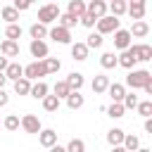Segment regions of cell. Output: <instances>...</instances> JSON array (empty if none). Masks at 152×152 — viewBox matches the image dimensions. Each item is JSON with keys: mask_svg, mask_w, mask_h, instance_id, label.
Here are the masks:
<instances>
[{"mask_svg": "<svg viewBox=\"0 0 152 152\" xmlns=\"http://www.w3.org/2000/svg\"><path fill=\"white\" fill-rule=\"evenodd\" d=\"M2 126H5L7 131H19V116H17V114H7L5 121H2Z\"/></svg>", "mask_w": 152, "mask_h": 152, "instance_id": "40", "label": "cell"}, {"mask_svg": "<svg viewBox=\"0 0 152 152\" xmlns=\"http://www.w3.org/2000/svg\"><path fill=\"white\" fill-rule=\"evenodd\" d=\"M0 17L7 21V26L10 24H17V19H19V12L12 7V5H5V7H0Z\"/></svg>", "mask_w": 152, "mask_h": 152, "instance_id": "23", "label": "cell"}, {"mask_svg": "<svg viewBox=\"0 0 152 152\" xmlns=\"http://www.w3.org/2000/svg\"><path fill=\"white\" fill-rule=\"evenodd\" d=\"M135 64H138V59H135V50H133V45L128 48V50H124L119 57H116V66H124V69H135Z\"/></svg>", "mask_w": 152, "mask_h": 152, "instance_id": "8", "label": "cell"}, {"mask_svg": "<svg viewBox=\"0 0 152 152\" xmlns=\"http://www.w3.org/2000/svg\"><path fill=\"white\" fill-rule=\"evenodd\" d=\"M0 7H2V5H0Z\"/></svg>", "mask_w": 152, "mask_h": 152, "instance_id": "51", "label": "cell"}, {"mask_svg": "<svg viewBox=\"0 0 152 152\" xmlns=\"http://www.w3.org/2000/svg\"><path fill=\"white\" fill-rule=\"evenodd\" d=\"M138 102H140V100H138V95H135V93H126V95H124V100H121L124 109H135V107H138Z\"/></svg>", "mask_w": 152, "mask_h": 152, "instance_id": "39", "label": "cell"}, {"mask_svg": "<svg viewBox=\"0 0 152 152\" xmlns=\"http://www.w3.org/2000/svg\"><path fill=\"white\" fill-rule=\"evenodd\" d=\"M71 57L76 62H86L88 59V48L86 43H71Z\"/></svg>", "mask_w": 152, "mask_h": 152, "instance_id": "21", "label": "cell"}, {"mask_svg": "<svg viewBox=\"0 0 152 152\" xmlns=\"http://www.w3.org/2000/svg\"><path fill=\"white\" fill-rule=\"evenodd\" d=\"M48 38H52L59 45H69L71 43V31H66L62 26H52V28H48Z\"/></svg>", "mask_w": 152, "mask_h": 152, "instance_id": "6", "label": "cell"}, {"mask_svg": "<svg viewBox=\"0 0 152 152\" xmlns=\"http://www.w3.org/2000/svg\"><path fill=\"white\" fill-rule=\"evenodd\" d=\"M147 83H152V74H150L147 69H131V71L126 74V83H124V86L138 90V88H145Z\"/></svg>", "mask_w": 152, "mask_h": 152, "instance_id": "1", "label": "cell"}, {"mask_svg": "<svg viewBox=\"0 0 152 152\" xmlns=\"http://www.w3.org/2000/svg\"><path fill=\"white\" fill-rule=\"evenodd\" d=\"M59 104H62V102H59L55 95H45V97H43V109H45V112H57Z\"/></svg>", "mask_w": 152, "mask_h": 152, "instance_id": "35", "label": "cell"}, {"mask_svg": "<svg viewBox=\"0 0 152 152\" xmlns=\"http://www.w3.org/2000/svg\"><path fill=\"white\" fill-rule=\"evenodd\" d=\"M102 40H104V38H102L100 33H95V31H93V33H90V36H88L83 43H86V48L90 50V48H102Z\"/></svg>", "mask_w": 152, "mask_h": 152, "instance_id": "38", "label": "cell"}, {"mask_svg": "<svg viewBox=\"0 0 152 152\" xmlns=\"http://www.w3.org/2000/svg\"><path fill=\"white\" fill-rule=\"evenodd\" d=\"M52 90H55V97H57L59 102H62V100H66V97H69V93H71V90H69V86H66L64 81H57Z\"/></svg>", "mask_w": 152, "mask_h": 152, "instance_id": "33", "label": "cell"}, {"mask_svg": "<svg viewBox=\"0 0 152 152\" xmlns=\"http://www.w3.org/2000/svg\"><path fill=\"white\" fill-rule=\"evenodd\" d=\"M38 142L50 150L52 145H57V131H55V128H43V131L38 133Z\"/></svg>", "mask_w": 152, "mask_h": 152, "instance_id": "13", "label": "cell"}, {"mask_svg": "<svg viewBox=\"0 0 152 152\" xmlns=\"http://www.w3.org/2000/svg\"><path fill=\"white\" fill-rule=\"evenodd\" d=\"M76 24H78V19H76V17H71V14H66V12H62V14H59V19H57V26H62V28H66V31H71Z\"/></svg>", "mask_w": 152, "mask_h": 152, "instance_id": "28", "label": "cell"}, {"mask_svg": "<svg viewBox=\"0 0 152 152\" xmlns=\"http://www.w3.org/2000/svg\"><path fill=\"white\" fill-rule=\"evenodd\" d=\"M107 10L112 12V17H121V14H126V0H112L109 5H107Z\"/></svg>", "mask_w": 152, "mask_h": 152, "instance_id": "27", "label": "cell"}, {"mask_svg": "<svg viewBox=\"0 0 152 152\" xmlns=\"http://www.w3.org/2000/svg\"><path fill=\"white\" fill-rule=\"evenodd\" d=\"M112 152H126V150H124V147L119 145V147H112Z\"/></svg>", "mask_w": 152, "mask_h": 152, "instance_id": "49", "label": "cell"}, {"mask_svg": "<svg viewBox=\"0 0 152 152\" xmlns=\"http://www.w3.org/2000/svg\"><path fill=\"white\" fill-rule=\"evenodd\" d=\"M50 152H66V150H64V145H52Z\"/></svg>", "mask_w": 152, "mask_h": 152, "instance_id": "46", "label": "cell"}, {"mask_svg": "<svg viewBox=\"0 0 152 152\" xmlns=\"http://www.w3.org/2000/svg\"><path fill=\"white\" fill-rule=\"evenodd\" d=\"M43 64H45V71H48V74H57V71L62 69V62H59L57 57H45Z\"/></svg>", "mask_w": 152, "mask_h": 152, "instance_id": "34", "label": "cell"}, {"mask_svg": "<svg viewBox=\"0 0 152 152\" xmlns=\"http://www.w3.org/2000/svg\"><path fill=\"white\" fill-rule=\"evenodd\" d=\"M43 76H48L43 62H31V64L24 66V78H26V81H31V83H33V81H43Z\"/></svg>", "mask_w": 152, "mask_h": 152, "instance_id": "4", "label": "cell"}, {"mask_svg": "<svg viewBox=\"0 0 152 152\" xmlns=\"http://www.w3.org/2000/svg\"><path fill=\"white\" fill-rule=\"evenodd\" d=\"M5 83H7V78H5V74H0V90H5Z\"/></svg>", "mask_w": 152, "mask_h": 152, "instance_id": "48", "label": "cell"}, {"mask_svg": "<svg viewBox=\"0 0 152 152\" xmlns=\"http://www.w3.org/2000/svg\"><path fill=\"white\" fill-rule=\"evenodd\" d=\"M21 33H24V28H21L19 24H10V26L5 28V40H14V43H17V40L21 38Z\"/></svg>", "mask_w": 152, "mask_h": 152, "instance_id": "29", "label": "cell"}, {"mask_svg": "<svg viewBox=\"0 0 152 152\" xmlns=\"http://www.w3.org/2000/svg\"><path fill=\"white\" fill-rule=\"evenodd\" d=\"M100 66L102 69H114L116 66V55L114 52H102L100 55Z\"/></svg>", "mask_w": 152, "mask_h": 152, "instance_id": "32", "label": "cell"}, {"mask_svg": "<svg viewBox=\"0 0 152 152\" xmlns=\"http://www.w3.org/2000/svg\"><path fill=\"white\" fill-rule=\"evenodd\" d=\"M133 50H135V59L138 62H150L152 59V45L140 43V45H133Z\"/></svg>", "mask_w": 152, "mask_h": 152, "instance_id": "19", "label": "cell"}, {"mask_svg": "<svg viewBox=\"0 0 152 152\" xmlns=\"http://www.w3.org/2000/svg\"><path fill=\"white\" fill-rule=\"evenodd\" d=\"M90 88H93V93H95V95H102V93H107V88H109V76H104V74H97V76L93 78Z\"/></svg>", "mask_w": 152, "mask_h": 152, "instance_id": "15", "label": "cell"}, {"mask_svg": "<svg viewBox=\"0 0 152 152\" xmlns=\"http://www.w3.org/2000/svg\"><path fill=\"white\" fill-rule=\"evenodd\" d=\"M78 21H81V24H83L86 28H95V24H97V19H95L93 14H88V12H86V14H83V17L78 19Z\"/></svg>", "mask_w": 152, "mask_h": 152, "instance_id": "42", "label": "cell"}, {"mask_svg": "<svg viewBox=\"0 0 152 152\" xmlns=\"http://www.w3.org/2000/svg\"><path fill=\"white\" fill-rule=\"evenodd\" d=\"M0 55L2 57H19V43H14V40H2L0 43Z\"/></svg>", "mask_w": 152, "mask_h": 152, "instance_id": "16", "label": "cell"}, {"mask_svg": "<svg viewBox=\"0 0 152 152\" xmlns=\"http://www.w3.org/2000/svg\"><path fill=\"white\" fill-rule=\"evenodd\" d=\"M66 14L81 19V17L86 14V2H83V0H69V5H66Z\"/></svg>", "mask_w": 152, "mask_h": 152, "instance_id": "17", "label": "cell"}, {"mask_svg": "<svg viewBox=\"0 0 152 152\" xmlns=\"http://www.w3.org/2000/svg\"><path fill=\"white\" fill-rule=\"evenodd\" d=\"M7 102H10V95H7L5 90H0V107H5Z\"/></svg>", "mask_w": 152, "mask_h": 152, "instance_id": "44", "label": "cell"}, {"mask_svg": "<svg viewBox=\"0 0 152 152\" xmlns=\"http://www.w3.org/2000/svg\"><path fill=\"white\" fill-rule=\"evenodd\" d=\"M124 135H126L124 128H109V131H107V142H109L112 147H119V145L124 142Z\"/></svg>", "mask_w": 152, "mask_h": 152, "instance_id": "22", "label": "cell"}, {"mask_svg": "<svg viewBox=\"0 0 152 152\" xmlns=\"http://www.w3.org/2000/svg\"><path fill=\"white\" fill-rule=\"evenodd\" d=\"M135 152H152V150H150V147H138Z\"/></svg>", "mask_w": 152, "mask_h": 152, "instance_id": "50", "label": "cell"}, {"mask_svg": "<svg viewBox=\"0 0 152 152\" xmlns=\"http://www.w3.org/2000/svg\"><path fill=\"white\" fill-rule=\"evenodd\" d=\"M128 33H131V38H145L150 33V24L147 21H133V26L128 28Z\"/></svg>", "mask_w": 152, "mask_h": 152, "instance_id": "18", "label": "cell"}, {"mask_svg": "<svg viewBox=\"0 0 152 152\" xmlns=\"http://www.w3.org/2000/svg\"><path fill=\"white\" fill-rule=\"evenodd\" d=\"M12 7H14L17 12H24V10H28V7H31V2H28V0H14V2H12Z\"/></svg>", "mask_w": 152, "mask_h": 152, "instance_id": "43", "label": "cell"}, {"mask_svg": "<svg viewBox=\"0 0 152 152\" xmlns=\"http://www.w3.org/2000/svg\"><path fill=\"white\" fill-rule=\"evenodd\" d=\"M31 97H36V100H43L45 95H48V83L45 81H36V83H31V93H28Z\"/></svg>", "mask_w": 152, "mask_h": 152, "instance_id": "25", "label": "cell"}, {"mask_svg": "<svg viewBox=\"0 0 152 152\" xmlns=\"http://www.w3.org/2000/svg\"><path fill=\"white\" fill-rule=\"evenodd\" d=\"M83 102H86V97H83L81 93H69V97H66V107H69V109H74V112H76V109H81V107H83Z\"/></svg>", "mask_w": 152, "mask_h": 152, "instance_id": "30", "label": "cell"}, {"mask_svg": "<svg viewBox=\"0 0 152 152\" xmlns=\"http://www.w3.org/2000/svg\"><path fill=\"white\" fill-rule=\"evenodd\" d=\"M64 150H66V152H86V142H83L81 138H71Z\"/></svg>", "mask_w": 152, "mask_h": 152, "instance_id": "37", "label": "cell"}, {"mask_svg": "<svg viewBox=\"0 0 152 152\" xmlns=\"http://www.w3.org/2000/svg\"><path fill=\"white\" fill-rule=\"evenodd\" d=\"M7 64H10V59L0 55V74H5V69H7Z\"/></svg>", "mask_w": 152, "mask_h": 152, "instance_id": "45", "label": "cell"}, {"mask_svg": "<svg viewBox=\"0 0 152 152\" xmlns=\"http://www.w3.org/2000/svg\"><path fill=\"white\" fill-rule=\"evenodd\" d=\"M19 128H24V133H36L38 135L43 131V124H40V119L36 114H24L19 119Z\"/></svg>", "mask_w": 152, "mask_h": 152, "instance_id": "5", "label": "cell"}, {"mask_svg": "<svg viewBox=\"0 0 152 152\" xmlns=\"http://www.w3.org/2000/svg\"><path fill=\"white\" fill-rule=\"evenodd\" d=\"M59 14H62V10H59V5H55V2H48V5H43V7H38V24H43V26H48V24H52V21H57V19H59Z\"/></svg>", "mask_w": 152, "mask_h": 152, "instance_id": "2", "label": "cell"}, {"mask_svg": "<svg viewBox=\"0 0 152 152\" xmlns=\"http://www.w3.org/2000/svg\"><path fill=\"white\" fill-rule=\"evenodd\" d=\"M28 36H31V40H43V38H48V26H43V24H31V28H28Z\"/></svg>", "mask_w": 152, "mask_h": 152, "instance_id": "24", "label": "cell"}, {"mask_svg": "<svg viewBox=\"0 0 152 152\" xmlns=\"http://www.w3.org/2000/svg\"><path fill=\"white\" fill-rule=\"evenodd\" d=\"M64 83L69 86V90H71V93H81V88H83L86 78H83V74H78V71H71V74L64 78Z\"/></svg>", "mask_w": 152, "mask_h": 152, "instance_id": "12", "label": "cell"}, {"mask_svg": "<svg viewBox=\"0 0 152 152\" xmlns=\"http://www.w3.org/2000/svg\"><path fill=\"white\" fill-rule=\"evenodd\" d=\"M121 147H124L126 152H135V150L140 147V138H138V135H133V133H126V135H124Z\"/></svg>", "mask_w": 152, "mask_h": 152, "instance_id": "26", "label": "cell"}, {"mask_svg": "<svg viewBox=\"0 0 152 152\" xmlns=\"http://www.w3.org/2000/svg\"><path fill=\"white\" fill-rule=\"evenodd\" d=\"M145 131L152 133V119H145Z\"/></svg>", "mask_w": 152, "mask_h": 152, "instance_id": "47", "label": "cell"}, {"mask_svg": "<svg viewBox=\"0 0 152 152\" xmlns=\"http://www.w3.org/2000/svg\"><path fill=\"white\" fill-rule=\"evenodd\" d=\"M14 93H17V95H28V93H31V81H26V78L14 81Z\"/></svg>", "mask_w": 152, "mask_h": 152, "instance_id": "36", "label": "cell"}, {"mask_svg": "<svg viewBox=\"0 0 152 152\" xmlns=\"http://www.w3.org/2000/svg\"><path fill=\"white\" fill-rule=\"evenodd\" d=\"M28 50H31V55L36 57V62H43V59L48 57V52H50V48H48L45 40H31Z\"/></svg>", "mask_w": 152, "mask_h": 152, "instance_id": "10", "label": "cell"}, {"mask_svg": "<svg viewBox=\"0 0 152 152\" xmlns=\"http://www.w3.org/2000/svg\"><path fill=\"white\" fill-rule=\"evenodd\" d=\"M133 45V38H131V33H128V28H119V31H114V48L116 50H128Z\"/></svg>", "mask_w": 152, "mask_h": 152, "instance_id": "7", "label": "cell"}, {"mask_svg": "<svg viewBox=\"0 0 152 152\" xmlns=\"http://www.w3.org/2000/svg\"><path fill=\"white\" fill-rule=\"evenodd\" d=\"M107 93H109L112 102H121V100H124V95H126V86H124V83H109Z\"/></svg>", "mask_w": 152, "mask_h": 152, "instance_id": "20", "label": "cell"}, {"mask_svg": "<svg viewBox=\"0 0 152 152\" xmlns=\"http://www.w3.org/2000/svg\"><path fill=\"white\" fill-rule=\"evenodd\" d=\"M104 112H107V116H112V119H121V116L126 114V109H124L121 102H112L109 107H104Z\"/></svg>", "mask_w": 152, "mask_h": 152, "instance_id": "31", "label": "cell"}, {"mask_svg": "<svg viewBox=\"0 0 152 152\" xmlns=\"http://www.w3.org/2000/svg\"><path fill=\"white\" fill-rule=\"evenodd\" d=\"M5 78H7V81H19V78H24V66H21L19 62H10L7 69H5Z\"/></svg>", "mask_w": 152, "mask_h": 152, "instance_id": "14", "label": "cell"}, {"mask_svg": "<svg viewBox=\"0 0 152 152\" xmlns=\"http://www.w3.org/2000/svg\"><path fill=\"white\" fill-rule=\"evenodd\" d=\"M138 114L140 116H145V119H150V114H152V102L150 100H142V102H138Z\"/></svg>", "mask_w": 152, "mask_h": 152, "instance_id": "41", "label": "cell"}, {"mask_svg": "<svg viewBox=\"0 0 152 152\" xmlns=\"http://www.w3.org/2000/svg\"><path fill=\"white\" fill-rule=\"evenodd\" d=\"M95 28H97L95 33H100V36H104V33H114V31L121 28V19H116V17H112V14H104L102 19H97Z\"/></svg>", "mask_w": 152, "mask_h": 152, "instance_id": "3", "label": "cell"}, {"mask_svg": "<svg viewBox=\"0 0 152 152\" xmlns=\"http://www.w3.org/2000/svg\"><path fill=\"white\" fill-rule=\"evenodd\" d=\"M145 0H131V2H126V12L135 19V21H142V17H145Z\"/></svg>", "mask_w": 152, "mask_h": 152, "instance_id": "9", "label": "cell"}, {"mask_svg": "<svg viewBox=\"0 0 152 152\" xmlns=\"http://www.w3.org/2000/svg\"><path fill=\"white\" fill-rule=\"evenodd\" d=\"M86 12L93 14L95 19H102V17L107 14V2H104V0H90V2L86 5Z\"/></svg>", "mask_w": 152, "mask_h": 152, "instance_id": "11", "label": "cell"}]
</instances>
